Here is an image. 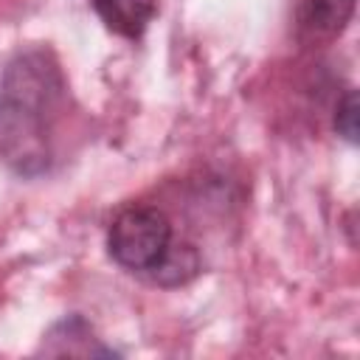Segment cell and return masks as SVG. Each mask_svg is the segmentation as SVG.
Listing matches in <instances>:
<instances>
[{
    "label": "cell",
    "instance_id": "1",
    "mask_svg": "<svg viewBox=\"0 0 360 360\" xmlns=\"http://www.w3.org/2000/svg\"><path fill=\"white\" fill-rule=\"evenodd\" d=\"M68 107V82L45 48L20 51L0 79V158L25 177L53 160L56 127Z\"/></svg>",
    "mask_w": 360,
    "mask_h": 360
},
{
    "label": "cell",
    "instance_id": "2",
    "mask_svg": "<svg viewBox=\"0 0 360 360\" xmlns=\"http://www.w3.org/2000/svg\"><path fill=\"white\" fill-rule=\"evenodd\" d=\"M172 245V222L155 205H129L124 208L107 233L110 256L138 273H152Z\"/></svg>",
    "mask_w": 360,
    "mask_h": 360
},
{
    "label": "cell",
    "instance_id": "3",
    "mask_svg": "<svg viewBox=\"0 0 360 360\" xmlns=\"http://www.w3.org/2000/svg\"><path fill=\"white\" fill-rule=\"evenodd\" d=\"M354 14V0H295L292 22L304 42L335 39Z\"/></svg>",
    "mask_w": 360,
    "mask_h": 360
},
{
    "label": "cell",
    "instance_id": "4",
    "mask_svg": "<svg viewBox=\"0 0 360 360\" xmlns=\"http://www.w3.org/2000/svg\"><path fill=\"white\" fill-rule=\"evenodd\" d=\"M101 22L127 39H138L158 11V0H93Z\"/></svg>",
    "mask_w": 360,
    "mask_h": 360
},
{
    "label": "cell",
    "instance_id": "5",
    "mask_svg": "<svg viewBox=\"0 0 360 360\" xmlns=\"http://www.w3.org/2000/svg\"><path fill=\"white\" fill-rule=\"evenodd\" d=\"M48 354H115L112 349L101 346L93 338V329L79 318H65L48 332V346H42Z\"/></svg>",
    "mask_w": 360,
    "mask_h": 360
},
{
    "label": "cell",
    "instance_id": "6",
    "mask_svg": "<svg viewBox=\"0 0 360 360\" xmlns=\"http://www.w3.org/2000/svg\"><path fill=\"white\" fill-rule=\"evenodd\" d=\"M200 270V259H197V250L191 245H180V242H172L166 256L158 262V267L149 273L158 284H166V287H174V284H183L188 278H194Z\"/></svg>",
    "mask_w": 360,
    "mask_h": 360
},
{
    "label": "cell",
    "instance_id": "7",
    "mask_svg": "<svg viewBox=\"0 0 360 360\" xmlns=\"http://www.w3.org/2000/svg\"><path fill=\"white\" fill-rule=\"evenodd\" d=\"M335 129L349 143L357 141V93L354 90H346L343 101L338 104V110H335Z\"/></svg>",
    "mask_w": 360,
    "mask_h": 360
}]
</instances>
